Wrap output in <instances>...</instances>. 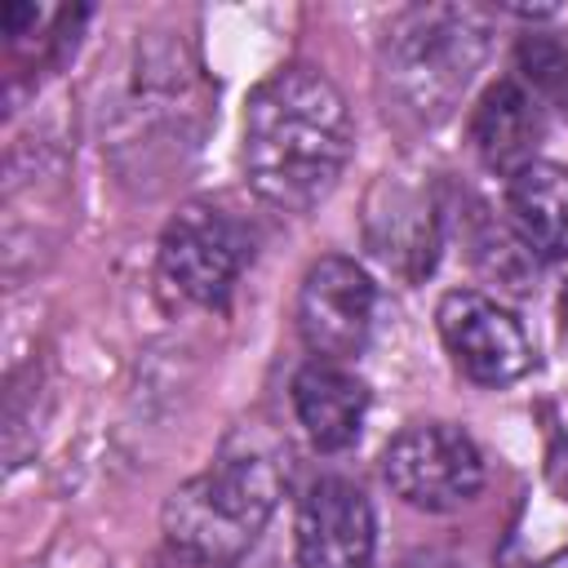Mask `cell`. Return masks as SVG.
<instances>
[{
    "instance_id": "6da1fadb",
    "label": "cell",
    "mask_w": 568,
    "mask_h": 568,
    "mask_svg": "<svg viewBox=\"0 0 568 568\" xmlns=\"http://www.w3.org/2000/svg\"><path fill=\"white\" fill-rule=\"evenodd\" d=\"M351 146V106L342 89L315 67L271 71L244 102V178L266 204L284 213L315 209L337 186Z\"/></svg>"
},
{
    "instance_id": "7a4b0ae2",
    "label": "cell",
    "mask_w": 568,
    "mask_h": 568,
    "mask_svg": "<svg viewBox=\"0 0 568 568\" xmlns=\"http://www.w3.org/2000/svg\"><path fill=\"white\" fill-rule=\"evenodd\" d=\"M488 53V18L470 4H417L404 9L382 40V84L413 120H439L453 111L470 75Z\"/></svg>"
},
{
    "instance_id": "3957f363",
    "label": "cell",
    "mask_w": 568,
    "mask_h": 568,
    "mask_svg": "<svg viewBox=\"0 0 568 568\" xmlns=\"http://www.w3.org/2000/svg\"><path fill=\"white\" fill-rule=\"evenodd\" d=\"M284 475L271 453H226L213 470L182 484L164 506V532L178 555L235 564L280 501Z\"/></svg>"
},
{
    "instance_id": "277c9868",
    "label": "cell",
    "mask_w": 568,
    "mask_h": 568,
    "mask_svg": "<svg viewBox=\"0 0 568 568\" xmlns=\"http://www.w3.org/2000/svg\"><path fill=\"white\" fill-rule=\"evenodd\" d=\"M382 475L417 510H457L484 488V457L462 426L417 422L386 444Z\"/></svg>"
},
{
    "instance_id": "5b68a950",
    "label": "cell",
    "mask_w": 568,
    "mask_h": 568,
    "mask_svg": "<svg viewBox=\"0 0 568 568\" xmlns=\"http://www.w3.org/2000/svg\"><path fill=\"white\" fill-rule=\"evenodd\" d=\"M248 257L253 240L244 222L209 200L182 204L160 235V271L200 306H226Z\"/></svg>"
},
{
    "instance_id": "8992f818",
    "label": "cell",
    "mask_w": 568,
    "mask_h": 568,
    "mask_svg": "<svg viewBox=\"0 0 568 568\" xmlns=\"http://www.w3.org/2000/svg\"><path fill=\"white\" fill-rule=\"evenodd\" d=\"M377 320V288L351 257H320L297 288V333L320 359H355Z\"/></svg>"
},
{
    "instance_id": "52a82bcc",
    "label": "cell",
    "mask_w": 568,
    "mask_h": 568,
    "mask_svg": "<svg viewBox=\"0 0 568 568\" xmlns=\"http://www.w3.org/2000/svg\"><path fill=\"white\" fill-rule=\"evenodd\" d=\"M439 337L453 355V364L479 382V386H506L532 368V342L524 324L493 297L475 288H453L444 293L439 311Z\"/></svg>"
},
{
    "instance_id": "ba28073f",
    "label": "cell",
    "mask_w": 568,
    "mask_h": 568,
    "mask_svg": "<svg viewBox=\"0 0 568 568\" xmlns=\"http://www.w3.org/2000/svg\"><path fill=\"white\" fill-rule=\"evenodd\" d=\"M377 524L368 497L324 475L297 501V568H373Z\"/></svg>"
},
{
    "instance_id": "9c48e42d",
    "label": "cell",
    "mask_w": 568,
    "mask_h": 568,
    "mask_svg": "<svg viewBox=\"0 0 568 568\" xmlns=\"http://www.w3.org/2000/svg\"><path fill=\"white\" fill-rule=\"evenodd\" d=\"M541 138H546V106L519 84V75H506L484 89L470 115V142L493 173L515 178L519 169H528Z\"/></svg>"
},
{
    "instance_id": "30bf717a",
    "label": "cell",
    "mask_w": 568,
    "mask_h": 568,
    "mask_svg": "<svg viewBox=\"0 0 568 568\" xmlns=\"http://www.w3.org/2000/svg\"><path fill=\"white\" fill-rule=\"evenodd\" d=\"M293 408L320 453H342L359 439L368 413V386L333 359H311L293 377Z\"/></svg>"
},
{
    "instance_id": "8fae6325",
    "label": "cell",
    "mask_w": 568,
    "mask_h": 568,
    "mask_svg": "<svg viewBox=\"0 0 568 568\" xmlns=\"http://www.w3.org/2000/svg\"><path fill=\"white\" fill-rule=\"evenodd\" d=\"M506 213L537 257H568V164L532 160L528 169L506 178Z\"/></svg>"
},
{
    "instance_id": "7c38bea8",
    "label": "cell",
    "mask_w": 568,
    "mask_h": 568,
    "mask_svg": "<svg viewBox=\"0 0 568 568\" xmlns=\"http://www.w3.org/2000/svg\"><path fill=\"white\" fill-rule=\"evenodd\" d=\"M515 67H519V84L546 111L568 115V40H559L550 31H532L519 40Z\"/></svg>"
},
{
    "instance_id": "4fadbf2b",
    "label": "cell",
    "mask_w": 568,
    "mask_h": 568,
    "mask_svg": "<svg viewBox=\"0 0 568 568\" xmlns=\"http://www.w3.org/2000/svg\"><path fill=\"white\" fill-rule=\"evenodd\" d=\"M173 568H231V564H217V559H195V555H178V550H173Z\"/></svg>"
},
{
    "instance_id": "5bb4252c",
    "label": "cell",
    "mask_w": 568,
    "mask_h": 568,
    "mask_svg": "<svg viewBox=\"0 0 568 568\" xmlns=\"http://www.w3.org/2000/svg\"><path fill=\"white\" fill-rule=\"evenodd\" d=\"M559 328H564V337H568V288H564V297H559Z\"/></svg>"
},
{
    "instance_id": "9a60e30c",
    "label": "cell",
    "mask_w": 568,
    "mask_h": 568,
    "mask_svg": "<svg viewBox=\"0 0 568 568\" xmlns=\"http://www.w3.org/2000/svg\"><path fill=\"white\" fill-rule=\"evenodd\" d=\"M546 568H568V555H559V559H550Z\"/></svg>"
}]
</instances>
